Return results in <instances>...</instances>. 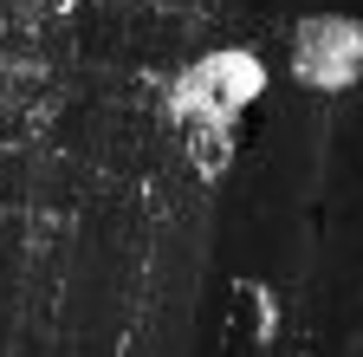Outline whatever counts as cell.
I'll use <instances>...</instances> for the list:
<instances>
[{"label": "cell", "instance_id": "1", "mask_svg": "<svg viewBox=\"0 0 363 357\" xmlns=\"http://www.w3.org/2000/svg\"><path fill=\"white\" fill-rule=\"evenodd\" d=\"M266 84H272V72H266V59L253 46H208L169 78L162 117H169L182 156H189V169L201 182H214V175L234 163L240 123L266 98Z\"/></svg>", "mask_w": 363, "mask_h": 357}, {"label": "cell", "instance_id": "2", "mask_svg": "<svg viewBox=\"0 0 363 357\" xmlns=\"http://www.w3.org/2000/svg\"><path fill=\"white\" fill-rule=\"evenodd\" d=\"M286 78L311 98H344L357 92L363 78V20L357 13H305L292 20V39H286Z\"/></svg>", "mask_w": 363, "mask_h": 357}, {"label": "cell", "instance_id": "3", "mask_svg": "<svg viewBox=\"0 0 363 357\" xmlns=\"http://www.w3.org/2000/svg\"><path fill=\"white\" fill-rule=\"evenodd\" d=\"M227 325H234V338H247V344H266L272 325H279V299H272V286L240 280L234 299H227Z\"/></svg>", "mask_w": 363, "mask_h": 357}]
</instances>
